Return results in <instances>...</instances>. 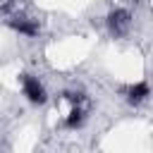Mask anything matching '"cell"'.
I'll return each mask as SVG.
<instances>
[{
  "instance_id": "7a4b0ae2",
  "label": "cell",
  "mask_w": 153,
  "mask_h": 153,
  "mask_svg": "<svg viewBox=\"0 0 153 153\" xmlns=\"http://www.w3.org/2000/svg\"><path fill=\"white\" fill-rule=\"evenodd\" d=\"M131 26V14L127 10H112L108 14V29L112 36H124Z\"/></svg>"
},
{
  "instance_id": "277c9868",
  "label": "cell",
  "mask_w": 153,
  "mask_h": 153,
  "mask_svg": "<svg viewBox=\"0 0 153 153\" xmlns=\"http://www.w3.org/2000/svg\"><path fill=\"white\" fill-rule=\"evenodd\" d=\"M146 96H148V84H146V81H139V84H134V86L127 88V100H129L131 105L143 103Z\"/></svg>"
},
{
  "instance_id": "3957f363",
  "label": "cell",
  "mask_w": 153,
  "mask_h": 153,
  "mask_svg": "<svg viewBox=\"0 0 153 153\" xmlns=\"http://www.w3.org/2000/svg\"><path fill=\"white\" fill-rule=\"evenodd\" d=\"M7 24H10L14 31L24 33V36H36V33H38V24H36L33 19H26V17H19V14L10 17V19H7Z\"/></svg>"
},
{
  "instance_id": "6da1fadb",
  "label": "cell",
  "mask_w": 153,
  "mask_h": 153,
  "mask_svg": "<svg viewBox=\"0 0 153 153\" xmlns=\"http://www.w3.org/2000/svg\"><path fill=\"white\" fill-rule=\"evenodd\" d=\"M19 81H22V91H24V96H26L29 103H33V105H43V103H45V98H48V96H45V88H43V84H41L36 76L22 74Z\"/></svg>"
}]
</instances>
